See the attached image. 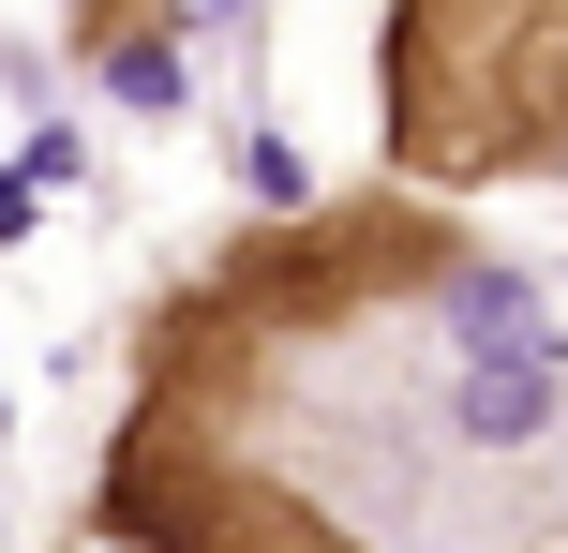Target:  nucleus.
I'll return each instance as SVG.
<instances>
[{"mask_svg":"<svg viewBox=\"0 0 568 553\" xmlns=\"http://www.w3.org/2000/svg\"><path fill=\"white\" fill-rule=\"evenodd\" d=\"M374 120H389V180L419 195L568 165V0H389Z\"/></svg>","mask_w":568,"mask_h":553,"instance_id":"obj_1","label":"nucleus"},{"mask_svg":"<svg viewBox=\"0 0 568 553\" xmlns=\"http://www.w3.org/2000/svg\"><path fill=\"white\" fill-rule=\"evenodd\" d=\"M449 269H464L449 195L374 180V195H329V209H300V225H240L195 285L284 359V345H329V329H374V315H404V299H434Z\"/></svg>","mask_w":568,"mask_h":553,"instance_id":"obj_2","label":"nucleus"},{"mask_svg":"<svg viewBox=\"0 0 568 553\" xmlns=\"http://www.w3.org/2000/svg\"><path fill=\"white\" fill-rule=\"evenodd\" d=\"M90 539L105 553H359L344 509H314L284 464L240 449V419L150 404L105 434V479H90Z\"/></svg>","mask_w":568,"mask_h":553,"instance_id":"obj_3","label":"nucleus"},{"mask_svg":"<svg viewBox=\"0 0 568 553\" xmlns=\"http://www.w3.org/2000/svg\"><path fill=\"white\" fill-rule=\"evenodd\" d=\"M165 30H180V0H75V16H60V45H75L90 75H135Z\"/></svg>","mask_w":568,"mask_h":553,"instance_id":"obj_4","label":"nucleus"}]
</instances>
